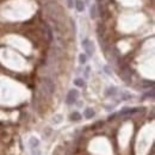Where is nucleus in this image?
I'll use <instances>...</instances> for the list:
<instances>
[{
	"label": "nucleus",
	"instance_id": "nucleus-1",
	"mask_svg": "<svg viewBox=\"0 0 155 155\" xmlns=\"http://www.w3.org/2000/svg\"><path fill=\"white\" fill-rule=\"evenodd\" d=\"M41 87H42V92L44 94H47V96H51L54 93V91H55V85L53 82V80L49 79V78H44L42 80Z\"/></svg>",
	"mask_w": 155,
	"mask_h": 155
},
{
	"label": "nucleus",
	"instance_id": "nucleus-2",
	"mask_svg": "<svg viewBox=\"0 0 155 155\" xmlns=\"http://www.w3.org/2000/svg\"><path fill=\"white\" fill-rule=\"evenodd\" d=\"M82 48L84 50L86 51V54L88 56H92L93 53H94V45H93V43L90 41V39H84L82 41Z\"/></svg>",
	"mask_w": 155,
	"mask_h": 155
},
{
	"label": "nucleus",
	"instance_id": "nucleus-3",
	"mask_svg": "<svg viewBox=\"0 0 155 155\" xmlns=\"http://www.w3.org/2000/svg\"><path fill=\"white\" fill-rule=\"evenodd\" d=\"M78 97H79V92H78L76 90L69 91L68 94H67V99H66V101H67L68 105H72V104H74L76 101Z\"/></svg>",
	"mask_w": 155,
	"mask_h": 155
},
{
	"label": "nucleus",
	"instance_id": "nucleus-4",
	"mask_svg": "<svg viewBox=\"0 0 155 155\" xmlns=\"http://www.w3.org/2000/svg\"><path fill=\"white\" fill-rule=\"evenodd\" d=\"M138 110H140V109H137V107H134V109L125 107V109H123V110L119 112V115H121V116H128V115H132V113H135V112H137Z\"/></svg>",
	"mask_w": 155,
	"mask_h": 155
},
{
	"label": "nucleus",
	"instance_id": "nucleus-5",
	"mask_svg": "<svg viewBox=\"0 0 155 155\" xmlns=\"http://www.w3.org/2000/svg\"><path fill=\"white\" fill-rule=\"evenodd\" d=\"M75 7L76 10L79 11V12H82L84 10H85V5H84V1H81V0H75Z\"/></svg>",
	"mask_w": 155,
	"mask_h": 155
},
{
	"label": "nucleus",
	"instance_id": "nucleus-6",
	"mask_svg": "<svg viewBox=\"0 0 155 155\" xmlns=\"http://www.w3.org/2000/svg\"><path fill=\"white\" fill-rule=\"evenodd\" d=\"M29 144H30V148H37L38 144H39V141L36 137H31L30 141H29Z\"/></svg>",
	"mask_w": 155,
	"mask_h": 155
},
{
	"label": "nucleus",
	"instance_id": "nucleus-7",
	"mask_svg": "<svg viewBox=\"0 0 155 155\" xmlns=\"http://www.w3.org/2000/svg\"><path fill=\"white\" fill-rule=\"evenodd\" d=\"M94 115H96V112H94L92 109H86V110H85V112H84V116H85L87 119H90V118L94 117Z\"/></svg>",
	"mask_w": 155,
	"mask_h": 155
},
{
	"label": "nucleus",
	"instance_id": "nucleus-8",
	"mask_svg": "<svg viewBox=\"0 0 155 155\" xmlns=\"http://www.w3.org/2000/svg\"><path fill=\"white\" fill-rule=\"evenodd\" d=\"M90 12H91V18L94 19V18L97 17V5H92V6H91Z\"/></svg>",
	"mask_w": 155,
	"mask_h": 155
},
{
	"label": "nucleus",
	"instance_id": "nucleus-9",
	"mask_svg": "<svg viewBox=\"0 0 155 155\" xmlns=\"http://www.w3.org/2000/svg\"><path fill=\"white\" fill-rule=\"evenodd\" d=\"M70 119H72V121H80V119H81V115H80L79 112H73V113L70 115Z\"/></svg>",
	"mask_w": 155,
	"mask_h": 155
},
{
	"label": "nucleus",
	"instance_id": "nucleus-10",
	"mask_svg": "<svg viewBox=\"0 0 155 155\" xmlns=\"http://www.w3.org/2000/svg\"><path fill=\"white\" fill-rule=\"evenodd\" d=\"M54 155H68V153H67V150H66L65 148L63 149H61V148H59L55 152V154Z\"/></svg>",
	"mask_w": 155,
	"mask_h": 155
},
{
	"label": "nucleus",
	"instance_id": "nucleus-11",
	"mask_svg": "<svg viewBox=\"0 0 155 155\" xmlns=\"http://www.w3.org/2000/svg\"><path fill=\"white\" fill-rule=\"evenodd\" d=\"M74 84H75L78 87H84L85 86V82H84L82 79H76L75 81H74Z\"/></svg>",
	"mask_w": 155,
	"mask_h": 155
},
{
	"label": "nucleus",
	"instance_id": "nucleus-12",
	"mask_svg": "<svg viewBox=\"0 0 155 155\" xmlns=\"http://www.w3.org/2000/svg\"><path fill=\"white\" fill-rule=\"evenodd\" d=\"M61 121H62V116H61V115H57V116H55V117L53 118V123H55V124H59Z\"/></svg>",
	"mask_w": 155,
	"mask_h": 155
},
{
	"label": "nucleus",
	"instance_id": "nucleus-13",
	"mask_svg": "<svg viewBox=\"0 0 155 155\" xmlns=\"http://www.w3.org/2000/svg\"><path fill=\"white\" fill-rule=\"evenodd\" d=\"M153 86H154V81H144V84H143L144 88H149V87H153Z\"/></svg>",
	"mask_w": 155,
	"mask_h": 155
},
{
	"label": "nucleus",
	"instance_id": "nucleus-14",
	"mask_svg": "<svg viewBox=\"0 0 155 155\" xmlns=\"http://www.w3.org/2000/svg\"><path fill=\"white\" fill-rule=\"evenodd\" d=\"M143 98H150V99H153V98H154V90H150V92L146 93Z\"/></svg>",
	"mask_w": 155,
	"mask_h": 155
},
{
	"label": "nucleus",
	"instance_id": "nucleus-15",
	"mask_svg": "<svg viewBox=\"0 0 155 155\" xmlns=\"http://www.w3.org/2000/svg\"><path fill=\"white\" fill-rule=\"evenodd\" d=\"M79 60H80V63H86V60H87V56L85 55V54H81V55L79 56Z\"/></svg>",
	"mask_w": 155,
	"mask_h": 155
},
{
	"label": "nucleus",
	"instance_id": "nucleus-16",
	"mask_svg": "<svg viewBox=\"0 0 155 155\" xmlns=\"http://www.w3.org/2000/svg\"><path fill=\"white\" fill-rule=\"evenodd\" d=\"M31 155H41V152H39V149L37 148H31Z\"/></svg>",
	"mask_w": 155,
	"mask_h": 155
},
{
	"label": "nucleus",
	"instance_id": "nucleus-17",
	"mask_svg": "<svg viewBox=\"0 0 155 155\" xmlns=\"http://www.w3.org/2000/svg\"><path fill=\"white\" fill-rule=\"evenodd\" d=\"M115 91H116V88H115V87H111V88H109V90H107V92H106V96H113L115 94Z\"/></svg>",
	"mask_w": 155,
	"mask_h": 155
},
{
	"label": "nucleus",
	"instance_id": "nucleus-18",
	"mask_svg": "<svg viewBox=\"0 0 155 155\" xmlns=\"http://www.w3.org/2000/svg\"><path fill=\"white\" fill-rule=\"evenodd\" d=\"M67 3H68V7H73V0H67Z\"/></svg>",
	"mask_w": 155,
	"mask_h": 155
}]
</instances>
